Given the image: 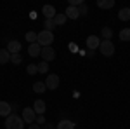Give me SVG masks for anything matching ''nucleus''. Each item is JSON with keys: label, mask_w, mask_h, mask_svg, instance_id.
I'll list each match as a JSON object with an SVG mask.
<instances>
[{"label": "nucleus", "mask_w": 130, "mask_h": 129, "mask_svg": "<svg viewBox=\"0 0 130 129\" xmlns=\"http://www.w3.org/2000/svg\"><path fill=\"white\" fill-rule=\"evenodd\" d=\"M56 28V23H54V19H45V30L47 31H52Z\"/></svg>", "instance_id": "nucleus-27"}, {"label": "nucleus", "mask_w": 130, "mask_h": 129, "mask_svg": "<svg viewBox=\"0 0 130 129\" xmlns=\"http://www.w3.org/2000/svg\"><path fill=\"white\" fill-rule=\"evenodd\" d=\"M56 129H75V122H71V120H68V119H62L56 126Z\"/></svg>", "instance_id": "nucleus-14"}, {"label": "nucleus", "mask_w": 130, "mask_h": 129, "mask_svg": "<svg viewBox=\"0 0 130 129\" xmlns=\"http://www.w3.org/2000/svg\"><path fill=\"white\" fill-rule=\"evenodd\" d=\"M40 52H42V45L38 44V42L28 45V54H30L31 58H38V56H40Z\"/></svg>", "instance_id": "nucleus-12"}, {"label": "nucleus", "mask_w": 130, "mask_h": 129, "mask_svg": "<svg viewBox=\"0 0 130 129\" xmlns=\"http://www.w3.org/2000/svg\"><path fill=\"white\" fill-rule=\"evenodd\" d=\"M49 72V63L47 61H42L38 65V73H47Z\"/></svg>", "instance_id": "nucleus-24"}, {"label": "nucleus", "mask_w": 130, "mask_h": 129, "mask_svg": "<svg viewBox=\"0 0 130 129\" xmlns=\"http://www.w3.org/2000/svg\"><path fill=\"white\" fill-rule=\"evenodd\" d=\"M26 73H28V75H35V73H38V65H28Z\"/></svg>", "instance_id": "nucleus-25"}, {"label": "nucleus", "mask_w": 130, "mask_h": 129, "mask_svg": "<svg viewBox=\"0 0 130 129\" xmlns=\"http://www.w3.org/2000/svg\"><path fill=\"white\" fill-rule=\"evenodd\" d=\"M78 12H80V16H87V14H89L87 4H80V5H78Z\"/></svg>", "instance_id": "nucleus-26"}, {"label": "nucleus", "mask_w": 130, "mask_h": 129, "mask_svg": "<svg viewBox=\"0 0 130 129\" xmlns=\"http://www.w3.org/2000/svg\"><path fill=\"white\" fill-rule=\"evenodd\" d=\"M43 129H56V126H52V124H47V126H45Z\"/></svg>", "instance_id": "nucleus-31"}, {"label": "nucleus", "mask_w": 130, "mask_h": 129, "mask_svg": "<svg viewBox=\"0 0 130 129\" xmlns=\"http://www.w3.org/2000/svg\"><path fill=\"white\" fill-rule=\"evenodd\" d=\"M33 110H35L37 115H43V113L47 112V105H45V101H43V99H37V101L33 103Z\"/></svg>", "instance_id": "nucleus-8"}, {"label": "nucleus", "mask_w": 130, "mask_h": 129, "mask_svg": "<svg viewBox=\"0 0 130 129\" xmlns=\"http://www.w3.org/2000/svg\"><path fill=\"white\" fill-rule=\"evenodd\" d=\"M42 12H43V16H45V19H54L56 18V7L54 5H43V9H42Z\"/></svg>", "instance_id": "nucleus-13"}, {"label": "nucleus", "mask_w": 130, "mask_h": 129, "mask_svg": "<svg viewBox=\"0 0 130 129\" xmlns=\"http://www.w3.org/2000/svg\"><path fill=\"white\" fill-rule=\"evenodd\" d=\"M24 127V120L18 113H10L5 119V129H23Z\"/></svg>", "instance_id": "nucleus-1"}, {"label": "nucleus", "mask_w": 130, "mask_h": 129, "mask_svg": "<svg viewBox=\"0 0 130 129\" xmlns=\"http://www.w3.org/2000/svg\"><path fill=\"white\" fill-rule=\"evenodd\" d=\"M21 117L24 120V124H33L37 120V113H35V110L31 107H26V108H23V115Z\"/></svg>", "instance_id": "nucleus-4"}, {"label": "nucleus", "mask_w": 130, "mask_h": 129, "mask_svg": "<svg viewBox=\"0 0 130 129\" xmlns=\"http://www.w3.org/2000/svg\"><path fill=\"white\" fill-rule=\"evenodd\" d=\"M118 19L120 21H130V7H123L118 12Z\"/></svg>", "instance_id": "nucleus-15"}, {"label": "nucleus", "mask_w": 130, "mask_h": 129, "mask_svg": "<svg viewBox=\"0 0 130 129\" xmlns=\"http://www.w3.org/2000/svg\"><path fill=\"white\" fill-rule=\"evenodd\" d=\"M12 113V105L7 103V101H0V117H9Z\"/></svg>", "instance_id": "nucleus-9"}, {"label": "nucleus", "mask_w": 130, "mask_h": 129, "mask_svg": "<svg viewBox=\"0 0 130 129\" xmlns=\"http://www.w3.org/2000/svg\"><path fill=\"white\" fill-rule=\"evenodd\" d=\"M66 18L68 19H78L80 18V12H78V7H73V5H68L66 10H64Z\"/></svg>", "instance_id": "nucleus-11"}, {"label": "nucleus", "mask_w": 130, "mask_h": 129, "mask_svg": "<svg viewBox=\"0 0 130 129\" xmlns=\"http://www.w3.org/2000/svg\"><path fill=\"white\" fill-rule=\"evenodd\" d=\"M28 129H42V127L38 126V124H35V122H33V124H30V126H28Z\"/></svg>", "instance_id": "nucleus-29"}, {"label": "nucleus", "mask_w": 130, "mask_h": 129, "mask_svg": "<svg viewBox=\"0 0 130 129\" xmlns=\"http://www.w3.org/2000/svg\"><path fill=\"white\" fill-rule=\"evenodd\" d=\"M30 18H33V19L37 18V12H35V10H31V12H30Z\"/></svg>", "instance_id": "nucleus-32"}, {"label": "nucleus", "mask_w": 130, "mask_h": 129, "mask_svg": "<svg viewBox=\"0 0 130 129\" xmlns=\"http://www.w3.org/2000/svg\"><path fill=\"white\" fill-rule=\"evenodd\" d=\"M38 44H40L42 47H49L50 44L54 42V33L52 31H47V30H42L38 33V40H37Z\"/></svg>", "instance_id": "nucleus-2"}, {"label": "nucleus", "mask_w": 130, "mask_h": 129, "mask_svg": "<svg viewBox=\"0 0 130 129\" xmlns=\"http://www.w3.org/2000/svg\"><path fill=\"white\" fill-rule=\"evenodd\" d=\"M118 37H120L121 42H130V28H123V30H120Z\"/></svg>", "instance_id": "nucleus-19"}, {"label": "nucleus", "mask_w": 130, "mask_h": 129, "mask_svg": "<svg viewBox=\"0 0 130 129\" xmlns=\"http://www.w3.org/2000/svg\"><path fill=\"white\" fill-rule=\"evenodd\" d=\"M10 61V52L7 49H0V65H5Z\"/></svg>", "instance_id": "nucleus-17"}, {"label": "nucleus", "mask_w": 130, "mask_h": 129, "mask_svg": "<svg viewBox=\"0 0 130 129\" xmlns=\"http://www.w3.org/2000/svg\"><path fill=\"white\" fill-rule=\"evenodd\" d=\"M21 61H23V56L19 54H10V63H14V65H21Z\"/></svg>", "instance_id": "nucleus-23"}, {"label": "nucleus", "mask_w": 130, "mask_h": 129, "mask_svg": "<svg viewBox=\"0 0 130 129\" xmlns=\"http://www.w3.org/2000/svg\"><path fill=\"white\" fill-rule=\"evenodd\" d=\"M66 21H68V18H66V14H64V12H62V14H56V18H54L56 26H62Z\"/></svg>", "instance_id": "nucleus-20"}, {"label": "nucleus", "mask_w": 130, "mask_h": 129, "mask_svg": "<svg viewBox=\"0 0 130 129\" xmlns=\"http://www.w3.org/2000/svg\"><path fill=\"white\" fill-rule=\"evenodd\" d=\"M40 58L43 61H47V63H50L52 60H56V51L52 49V47H42V52H40Z\"/></svg>", "instance_id": "nucleus-7"}, {"label": "nucleus", "mask_w": 130, "mask_h": 129, "mask_svg": "<svg viewBox=\"0 0 130 129\" xmlns=\"http://www.w3.org/2000/svg\"><path fill=\"white\" fill-rule=\"evenodd\" d=\"M45 86H47V89L54 91L59 87V75H56V73H49L47 75V80H45Z\"/></svg>", "instance_id": "nucleus-5"}, {"label": "nucleus", "mask_w": 130, "mask_h": 129, "mask_svg": "<svg viewBox=\"0 0 130 129\" xmlns=\"http://www.w3.org/2000/svg\"><path fill=\"white\" fill-rule=\"evenodd\" d=\"M47 91V86H45V82H35L33 84V92H37V94H42V92H45Z\"/></svg>", "instance_id": "nucleus-16"}, {"label": "nucleus", "mask_w": 130, "mask_h": 129, "mask_svg": "<svg viewBox=\"0 0 130 129\" xmlns=\"http://www.w3.org/2000/svg\"><path fill=\"white\" fill-rule=\"evenodd\" d=\"M85 45L89 47V51H95V49H99V45H101V39L97 37V35H89V37H87V40H85Z\"/></svg>", "instance_id": "nucleus-6"}, {"label": "nucleus", "mask_w": 130, "mask_h": 129, "mask_svg": "<svg viewBox=\"0 0 130 129\" xmlns=\"http://www.w3.org/2000/svg\"><path fill=\"white\" fill-rule=\"evenodd\" d=\"M70 51H71V52H76V51H78V47H76L75 44H70Z\"/></svg>", "instance_id": "nucleus-30"}, {"label": "nucleus", "mask_w": 130, "mask_h": 129, "mask_svg": "<svg viewBox=\"0 0 130 129\" xmlns=\"http://www.w3.org/2000/svg\"><path fill=\"white\" fill-rule=\"evenodd\" d=\"M24 39L28 40L30 44H37V40H38V33H35V31H28V33L24 35Z\"/></svg>", "instance_id": "nucleus-22"}, {"label": "nucleus", "mask_w": 130, "mask_h": 129, "mask_svg": "<svg viewBox=\"0 0 130 129\" xmlns=\"http://www.w3.org/2000/svg\"><path fill=\"white\" fill-rule=\"evenodd\" d=\"M87 56H89V58H94V56H95V52H94V51H89V54H87Z\"/></svg>", "instance_id": "nucleus-33"}, {"label": "nucleus", "mask_w": 130, "mask_h": 129, "mask_svg": "<svg viewBox=\"0 0 130 129\" xmlns=\"http://www.w3.org/2000/svg\"><path fill=\"white\" fill-rule=\"evenodd\" d=\"M115 5V0H97V7L101 9H111Z\"/></svg>", "instance_id": "nucleus-18"}, {"label": "nucleus", "mask_w": 130, "mask_h": 129, "mask_svg": "<svg viewBox=\"0 0 130 129\" xmlns=\"http://www.w3.org/2000/svg\"><path fill=\"white\" fill-rule=\"evenodd\" d=\"M101 35H102L104 40H111V37H113V30H111L109 26H104V28H101Z\"/></svg>", "instance_id": "nucleus-21"}, {"label": "nucleus", "mask_w": 130, "mask_h": 129, "mask_svg": "<svg viewBox=\"0 0 130 129\" xmlns=\"http://www.w3.org/2000/svg\"><path fill=\"white\" fill-rule=\"evenodd\" d=\"M35 124H38V126H45V117H43V115H37Z\"/></svg>", "instance_id": "nucleus-28"}, {"label": "nucleus", "mask_w": 130, "mask_h": 129, "mask_svg": "<svg viewBox=\"0 0 130 129\" xmlns=\"http://www.w3.org/2000/svg\"><path fill=\"white\" fill-rule=\"evenodd\" d=\"M7 51H9L10 54H19L21 52V42H18V40H9L7 42Z\"/></svg>", "instance_id": "nucleus-10"}, {"label": "nucleus", "mask_w": 130, "mask_h": 129, "mask_svg": "<svg viewBox=\"0 0 130 129\" xmlns=\"http://www.w3.org/2000/svg\"><path fill=\"white\" fill-rule=\"evenodd\" d=\"M99 51H101V54H102V56L111 58V56L115 54V44H113L111 40H101Z\"/></svg>", "instance_id": "nucleus-3"}]
</instances>
